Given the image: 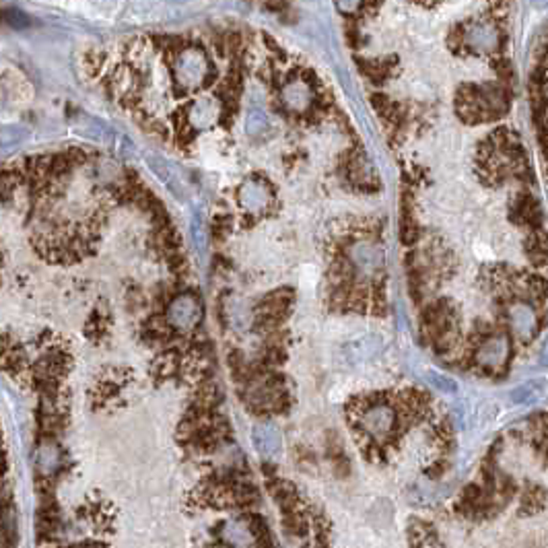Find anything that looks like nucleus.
I'll return each mask as SVG.
<instances>
[{
  "instance_id": "obj_1",
  "label": "nucleus",
  "mask_w": 548,
  "mask_h": 548,
  "mask_svg": "<svg viewBox=\"0 0 548 548\" xmlns=\"http://www.w3.org/2000/svg\"><path fill=\"white\" fill-rule=\"evenodd\" d=\"M511 359V340L507 334H493L484 338L474 351V363L486 371H501Z\"/></svg>"
},
{
  "instance_id": "obj_2",
  "label": "nucleus",
  "mask_w": 548,
  "mask_h": 548,
  "mask_svg": "<svg viewBox=\"0 0 548 548\" xmlns=\"http://www.w3.org/2000/svg\"><path fill=\"white\" fill-rule=\"evenodd\" d=\"M361 429L375 441L388 439L396 429V410L388 402H373L361 412Z\"/></svg>"
},
{
  "instance_id": "obj_3",
  "label": "nucleus",
  "mask_w": 548,
  "mask_h": 548,
  "mask_svg": "<svg viewBox=\"0 0 548 548\" xmlns=\"http://www.w3.org/2000/svg\"><path fill=\"white\" fill-rule=\"evenodd\" d=\"M509 328L520 340L528 342L538 332V317H536V313H534V310L530 306L515 303L509 310Z\"/></svg>"
},
{
  "instance_id": "obj_4",
  "label": "nucleus",
  "mask_w": 548,
  "mask_h": 548,
  "mask_svg": "<svg viewBox=\"0 0 548 548\" xmlns=\"http://www.w3.org/2000/svg\"><path fill=\"white\" fill-rule=\"evenodd\" d=\"M200 319V308L194 299L182 297L169 308V321L179 330H190Z\"/></svg>"
},
{
  "instance_id": "obj_5",
  "label": "nucleus",
  "mask_w": 548,
  "mask_h": 548,
  "mask_svg": "<svg viewBox=\"0 0 548 548\" xmlns=\"http://www.w3.org/2000/svg\"><path fill=\"white\" fill-rule=\"evenodd\" d=\"M37 462H39V468L46 470V472L58 468V464H60V450H58L54 443H48V441H46V443L39 448V458H37Z\"/></svg>"
},
{
  "instance_id": "obj_6",
  "label": "nucleus",
  "mask_w": 548,
  "mask_h": 548,
  "mask_svg": "<svg viewBox=\"0 0 548 548\" xmlns=\"http://www.w3.org/2000/svg\"><path fill=\"white\" fill-rule=\"evenodd\" d=\"M542 396V386L538 382H528V384H522L520 388L511 391V400L522 404V402H534Z\"/></svg>"
},
{
  "instance_id": "obj_7",
  "label": "nucleus",
  "mask_w": 548,
  "mask_h": 548,
  "mask_svg": "<svg viewBox=\"0 0 548 548\" xmlns=\"http://www.w3.org/2000/svg\"><path fill=\"white\" fill-rule=\"evenodd\" d=\"M256 441H258V445L262 448V452H274V448H279V433L274 431V429H270V427H262V429H258L256 431Z\"/></svg>"
},
{
  "instance_id": "obj_8",
  "label": "nucleus",
  "mask_w": 548,
  "mask_h": 548,
  "mask_svg": "<svg viewBox=\"0 0 548 548\" xmlns=\"http://www.w3.org/2000/svg\"><path fill=\"white\" fill-rule=\"evenodd\" d=\"M429 380H431V382H433V386H435V388H439V390L456 391V384H454L450 378H443V375L431 373V375H429Z\"/></svg>"
},
{
  "instance_id": "obj_9",
  "label": "nucleus",
  "mask_w": 548,
  "mask_h": 548,
  "mask_svg": "<svg viewBox=\"0 0 548 548\" xmlns=\"http://www.w3.org/2000/svg\"><path fill=\"white\" fill-rule=\"evenodd\" d=\"M538 365L542 367V369H548V340L542 344V348H540V355H538Z\"/></svg>"
}]
</instances>
